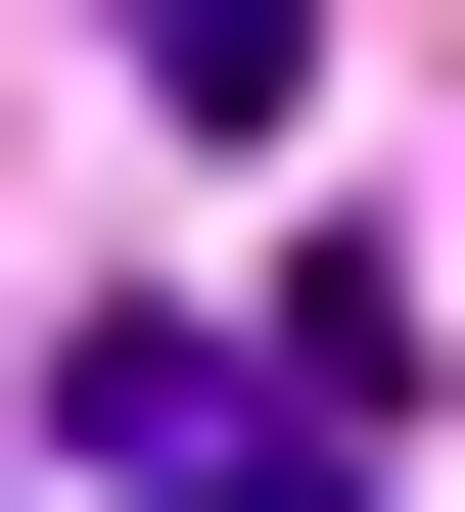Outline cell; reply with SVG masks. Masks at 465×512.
Listing matches in <instances>:
<instances>
[{"label":"cell","instance_id":"6da1fadb","mask_svg":"<svg viewBox=\"0 0 465 512\" xmlns=\"http://www.w3.org/2000/svg\"><path fill=\"white\" fill-rule=\"evenodd\" d=\"M93 466H140V512H326V419H279V373H186V326H93Z\"/></svg>","mask_w":465,"mask_h":512}]
</instances>
